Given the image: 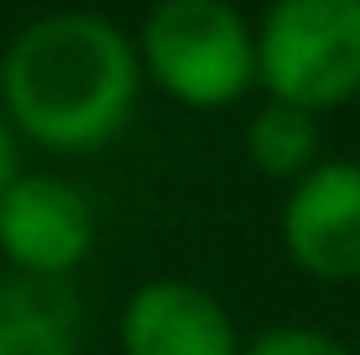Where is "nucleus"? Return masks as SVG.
Listing matches in <instances>:
<instances>
[{"label":"nucleus","instance_id":"f257e3e1","mask_svg":"<svg viewBox=\"0 0 360 355\" xmlns=\"http://www.w3.org/2000/svg\"><path fill=\"white\" fill-rule=\"evenodd\" d=\"M141 58L115 21L58 11L11 37L0 58L6 120L47 152H94L126 131Z\"/></svg>","mask_w":360,"mask_h":355},{"label":"nucleus","instance_id":"f03ea898","mask_svg":"<svg viewBox=\"0 0 360 355\" xmlns=\"http://www.w3.org/2000/svg\"><path fill=\"white\" fill-rule=\"evenodd\" d=\"M256 79L277 105L334 110L360 94V0H271L256 32Z\"/></svg>","mask_w":360,"mask_h":355},{"label":"nucleus","instance_id":"7ed1b4c3","mask_svg":"<svg viewBox=\"0 0 360 355\" xmlns=\"http://www.w3.org/2000/svg\"><path fill=\"white\" fill-rule=\"evenodd\" d=\"M141 63L172 100L219 110L256 79V32L230 0H157L141 27Z\"/></svg>","mask_w":360,"mask_h":355},{"label":"nucleus","instance_id":"20e7f679","mask_svg":"<svg viewBox=\"0 0 360 355\" xmlns=\"http://www.w3.org/2000/svg\"><path fill=\"white\" fill-rule=\"evenodd\" d=\"M89 246H94V214L89 199L68 178L21 173L0 193V251L21 277L58 283L89 256Z\"/></svg>","mask_w":360,"mask_h":355},{"label":"nucleus","instance_id":"39448f33","mask_svg":"<svg viewBox=\"0 0 360 355\" xmlns=\"http://www.w3.org/2000/svg\"><path fill=\"white\" fill-rule=\"evenodd\" d=\"M282 240L324 283L360 277V162H319L282 204Z\"/></svg>","mask_w":360,"mask_h":355},{"label":"nucleus","instance_id":"423d86ee","mask_svg":"<svg viewBox=\"0 0 360 355\" xmlns=\"http://www.w3.org/2000/svg\"><path fill=\"white\" fill-rule=\"evenodd\" d=\"M120 350L126 355H240L230 314L204 288L162 277L131 292L120 314Z\"/></svg>","mask_w":360,"mask_h":355},{"label":"nucleus","instance_id":"0eeeda50","mask_svg":"<svg viewBox=\"0 0 360 355\" xmlns=\"http://www.w3.org/2000/svg\"><path fill=\"white\" fill-rule=\"evenodd\" d=\"M79 298L47 277L0 283V355H79Z\"/></svg>","mask_w":360,"mask_h":355},{"label":"nucleus","instance_id":"6e6552de","mask_svg":"<svg viewBox=\"0 0 360 355\" xmlns=\"http://www.w3.org/2000/svg\"><path fill=\"white\" fill-rule=\"evenodd\" d=\"M245 152L266 178H303L319 167V126L308 110L271 100L245 131Z\"/></svg>","mask_w":360,"mask_h":355},{"label":"nucleus","instance_id":"1a4fd4ad","mask_svg":"<svg viewBox=\"0 0 360 355\" xmlns=\"http://www.w3.org/2000/svg\"><path fill=\"white\" fill-rule=\"evenodd\" d=\"M240 355H350V350L319 329H271V335L251 340Z\"/></svg>","mask_w":360,"mask_h":355},{"label":"nucleus","instance_id":"9d476101","mask_svg":"<svg viewBox=\"0 0 360 355\" xmlns=\"http://www.w3.org/2000/svg\"><path fill=\"white\" fill-rule=\"evenodd\" d=\"M16 178H21V167H16V131H11V120L0 115V193H6Z\"/></svg>","mask_w":360,"mask_h":355}]
</instances>
